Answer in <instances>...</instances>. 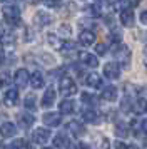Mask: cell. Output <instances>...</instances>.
Returning <instances> with one entry per match:
<instances>
[{
    "mask_svg": "<svg viewBox=\"0 0 147 149\" xmlns=\"http://www.w3.org/2000/svg\"><path fill=\"white\" fill-rule=\"evenodd\" d=\"M59 107H60V114H72V112H75V102L72 99H64L59 104Z\"/></svg>",
    "mask_w": 147,
    "mask_h": 149,
    "instance_id": "cell-21",
    "label": "cell"
},
{
    "mask_svg": "<svg viewBox=\"0 0 147 149\" xmlns=\"http://www.w3.org/2000/svg\"><path fill=\"white\" fill-rule=\"evenodd\" d=\"M55 97H57V94H55L53 87H49L45 91L44 97H42V106H44V107H52L53 102H55Z\"/></svg>",
    "mask_w": 147,
    "mask_h": 149,
    "instance_id": "cell-17",
    "label": "cell"
},
{
    "mask_svg": "<svg viewBox=\"0 0 147 149\" xmlns=\"http://www.w3.org/2000/svg\"><path fill=\"white\" fill-rule=\"evenodd\" d=\"M130 5H132L130 2H115V3H114V8H117L120 12H126V10H129Z\"/></svg>",
    "mask_w": 147,
    "mask_h": 149,
    "instance_id": "cell-30",
    "label": "cell"
},
{
    "mask_svg": "<svg viewBox=\"0 0 147 149\" xmlns=\"http://www.w3.org/2000/svg\"><path fill=\"white\" fill-rule=\"evenodd\" d=\"M80 61L84 62L85 65H89V67H97V65H99L97 55L90 54V52H80Z\"/></svg>",
    "mask_w": 147,
    "mask_h": 149,
    "instance_id": "cell-18",
    "label": "cell"
},
{
    "mask_svg": "<svg viewBox=\"0 0 147 149\" xmlns=\"http://www.w3.org/2000/svg\"><path fill=\"white\" fill-rule=\"evenodd\" d=\"M59 91L64 95H74L77 94V84L70 79V77H62L59 81Z\"/></svg>",
    "mask_w": 147,
    "mask_h": 149,
    "instance_id": "cell-3",
    "label": "cell"
},
{
    "mask_svg": "<svg viewBox=\"0 0 147 149\" xmlns=\"http://www.w3.org/2000/svg\"><path fill=\"white\" fill-rule=\"evenodd\" d=\"M44 84H45V81H44L42 72H40V70H35V72L30 75V86H32L33 89H42Z\"/></svg>",
    "mask_w": 147,
    "mask_h": 149,
    "instance_id": "cell-20",
    "label": "cell"
},
{
    "mask_svg": "<svg viewBox=\"0 0 147 149\" xmlns=\"http://www.w3.org/2000/svg\"><path fill=\"white\" fill-rule=\"evenodd\" d=\"M114 55L119 61L120 65L127 67L130 64V49L127 47V45H124V44H120V45H117V47L114 49Z\"/></svg>",
    "mask_w": 147,
    "mask_h": 149,
    "instance_id": "cell-2",
    "label": "cell"
},
{
    "mask_svg": "<svg viewBox=\"0 0 147 149\" xmlns=\"http://www.w3.org/2000/svg\"><path fill=\"white\" fill-rule=\"evenodd\" d=\"M8 84H10V75L7 72H0V89L8 86Z\"/></svg>",
    "mask_w": 147,
    "mask_h": 149,
    "instance_id": "cell-32",
    "label": "cell"
},
{
    "mask_svg": "<svg viewBox=\"0 0 147 149\" xmlns=\"http://www.w3.org/2000/svg\"><path fill=\"white\" fill-rule=\"evenodd\" d=\"M47 39H49V44L53 45L55 49H62V47H64V40H59V39H57V35L49 34V35H47Z\"/></svg>",
    "mask_w": 147,
    "mask_h": 149,
    "instance_id": "cell-29",
    "label": "cell"
},
{
    "mask_svg": "<svg viewBox=\"0 0 147 149\" xmlns=\"http://www.w3.org/2000/svg\"><path fill=\"white\" fill-rule=\"evenodd\" d=\"M67 131H69L70 134L77 136V137L85 134V127H84V124H80L79 121H70L67 124Z\"/></svg>",
    "mask_w": 147,
    "mask_h": 149,
    "instance_id": "cell-14",
    "label": "cell"
},
{
    "mask_svg": "<svg viewBox=\"0 0 147 149\" xmlns=\"http://www.w3.org/2000/svg\"><path fill=\"white\" fill-rule=\"evenodd\" d=\"M117 94H119V92H117V87H115V86H107V87H104L102 97L109 102H114V101H117Z\"/></svg>",
    "mask_w": 147,
    "mask_h": 149,
    "instance_id": "cell-22",
    "label": "cell"
},
{
    "mask_svg": "<svg viewBox=\"0 0 147 149\" xmlns=\"http://www.w3.org/2000/svg\"><path fill=\"white\" fill-rule=\"evenodd\" d=\"M104 75L110 81H115L120 77V65L115 64V62H107L104 65Z\"/></svg>",
    "mask_w": 147,
    "mask_h": 149,
    "instance_id": "cell-5",
    "label": "cell"
},
{
    "mask_svg": "<svg viewBox=\"0 0 147 149\" xmlns=\"http://www.w3.org/2000/svg\"><path fill=\"white\" fill-rule=\"evenodd\" d=\"M44 149H52V148H44Z\"/></svg>",
    "mask_w": 147,
    "mask_h": 149,
    "instance_id": "cell-46",
    "label": "cell"
},
{
    "mask_svg": "<svg viewBox=\"0 0 147 149\" xmlns=\"http://www.w3.org/2000/svg\"><path fill=\"white\" fill-rule=\"evenodd\" d=\"M144 39H146V42H147V32H146V34H144Z\"/></svg>",
    "mask_w": 147,
    "mask_h": 149,
    "instance_id": "cell-44",
    "label": "cell"
},
{
    "mask_svg": "<svg viewBox=\"0 0 147 149\" xmlns=\"http://www.w3.org/2000/svg\"><path fill=\"white\" fill-rule=\"evenodd\" d=\"M2 61H3V55L0 54V64H2Z\"/></svg>",
    "mask_w": 147,
    "mask_h": 149,
    "instance_id": "cell-43",
    "label": "cell"
},
{
    "mask_svg": "<svg viewBox=\"0 0 147 149\" xmlns=\"http://www.w3.org/2000/svg\"><path fill=\"white\" fill-rule=\"evenodd\" d=\"M19 102V91L17 89H8L5 94H3V104L7 107H12Z\"/></svg>",
    "mask_w": 147,
    "mask_h": 149,
    "instance_id": "cell-9",
    "label": "cell"
},
{
    "mask_svg": "<svg viewBox=\"0 0 147 149\" xmlns=\"http://www.w3.org/2000/svg\"><path fill=\"white\" fill-rule=\"evenodd\" d=\"M95 54L97 55H105L107 54V44H104V42L95 44Z\"/></svg>",
    "mask_w": 147,
    "mask_h": 149,
    "instance_id": "cell-31",
    "label": "cell"
},
{
    "mask_svg": "<svg viewBox=\"0 0 147 149\" xmlns=\"http://www.w3.org/2000/svg\"><path fill=\"white\" fill-rule=\"evenodd\" d=\"M69 146H70V141H69L67 134L60 132V134H57L55 137H53V148H57V149H67Z\"/></svg>",
    "mask_w": 147,
    "mask_h": 149,
    "instance_id": "cell-16",
    "label": "cell"
},
{
    "mask_svg": "<svg viewBox=\"0 0 147 149\" xmlns=\"http://www.w3.org/2000/svg\"><path fill=\"white\" fill-rule=\"evenodd\" d=\"M114 148L115 149H129V146H127L126 142H122V141H115L114 142Z\"/></svg>",
    "mask_w": 147,
    "mask_h": 149,
    "instance_id": "cell-36",
    "label": "cell"
},
{
    "mask_svg": "<svg viewBox=\"0 0 147 149\" xmlns=\"http://www.w3.org/2000/svg\"><path fill=\"white\" fill-rule=\"evenodd\" d=\"M80 101L84 102V104H87V106H90V109H94V106H97V97L94 94H89V92H82L80 94Z\"/></svg>",
    "mask_w": 147,
    "mask_h": 149,
    "instance_id": "cell-23",
    "label": "cell"
},
{
    "mask_svg": "<svg viewBox=\"0 0 147 149\" xmlns=\"http://www.w3.org/2000/svg\"><path fill=\"white\" fill-rule=\"evenodd\" d=\"M42 59H44L45 62H49V64H53V57H49V55L42 54Z\"/></svg>",
    "mask_w": 147,
    "mask_h": 149,
    "instance_id": "cell-38",
    "label": "cell"
},
{
    "mask_svg": "<svg viewBox=\"0 0 147 149\" xmlns=\"http://www.w3.org/2000/svg\"><path fill=\"white\" fill-rule=\"evenodd\" d=\"M134 22H135V15H134L132 10L120 12V24L124 27H134Z\"/></svg>",
    "mask_w": 147,
    "mask_h": 149,
    "instance_id": "cell-19",
    "label": "cell"
},
{
    "mask_svg": "<svg viewBox=\"0 0 147 149\" xmlns=\"http://www.w3.org/2000/svg\"><path fill=\"white\" fill-rule=\"evenodd\" d=\"M24 40H25V42H32V40H33V32H32V30H30L28 27L25 29V35H24Z\"/></svg>",
    "mask_w": 147,
    "mask_h": 149,
    "instance_id": "cell-35",
    "label": "cell"
},
{
    "mask_svg": "<svg viewBox=\"0 0 147 149\" xmlns=\"http://www.w3.org/2000/svg\"><path fill=\"white\" fill-rule=\"evenodd\" d=\"M33 22L39 25V27H47V25H50L53 22V17L50 14H47V12H37L35 14V17H33Z\"/></svg>",
    "mask_w": 147,
    "mask_h": 149,
    "instance_id": "cell-8",
    "label": "cell"
},
{
    "mask_svg": "<svg viewBox=\"0 0 147 149\" xmlns=\"http://www.w3.org/2000/svg\"><path fill=\"white\" fill-rule=\"evenodd\" d=\"M0 44L3 45V47H10V45H13L15 44V35H12V34H2L0 35Z\"/></svg>",
    "mask_w": 147,
    "mask_h": 149,
    "instance_id": "cell-26",
    "label": "cell"
},
{
    "mask_svg": "<svg viewBox=\"0 0 147 149\" xmlns=\"http://www.w3.org/2000/svg\"><path fill=\"white\" fill-rule=\"evenodd\" d=\"M134 112L135 114H144V112H147V99L146 97H140V99L135 101V104H134Z\"/></svg>",
    "mask_w": 147,
    "mask_h": 149,
    "instance_id": "cell-24",
    "label": "cell"
},
{
    "mask_svg": "<svg viewBox=\"0 0 147 149\" xmlns=\"http://www.w3.org/2000/svg\"><path fill=\"white\" fill-rule=\"evenodd\" d=\"M17 134V126L13 122H3L0 126V136L2 137H13Z\"/></svg>",
    "mask_w": 147,
    "mask_h": 149,
    "instance_id": "cell-12",
    "label": "cell"
},
{
    "mask_svg": "<svg viewBox=\"0 0 147 149\" xmlns=\"http://www.w3.org/2000/svg\"><path fill=\"white\" fill-rule=\"evenodd\" d=\"M82 119L85 122H90V124H100V114L95 111V109H85L82 112Z\"/></svg>",
    "mask_w": 147,
    "mask_h": 149,
    "instance_id": "cell-10",
    "label": "cell"
},
{
    "mask_svg": "<svg viewBox=\"0 0 147 149\" xmlns=\"http://www.w3.org/2000/svg\"><path fill=\"white\" fill-rule=\"evenodd\" d=\"M42 121L49 127H57L62 122V116H60V112H52L50 111V112H45V114L42 116Z\"/></svg>",
    "mask_w": 147,
    "mask_h": 149,
    "instance_id": "cell-6",
    "label": "cell"
},
{
    "mask_svg": "<svg viewBox=\"0 0 147 149\" xmlns=\"http://www.w3.org/2000/svg\"><path fill=\"white\" fill-rule=\"evenodd\" d=\"M140 22H142L144 25H147V10H144V12L140 14Z\"/></svg>",
    "mask_w": 147,
    "mask_h": 149,
    "instance_id": "cell-37",
    "label": "cell"
},
{
    "mask_svg": "<svg viewBox=\"0 0 147 149\" xmlns=\"http://www.w3.org/2000/svg\"><path fill=\"white\" fill-rule=\"evenodd\" d=\"M110 39H112L114 42H119L120 39H122V34H120V30H117L115 27L110 29Z\"/></svg>",
    "mask_w": 147,
    "mask_h": 149,
    "instance_id": "cell-33",
    "label": "cell"
},
{
    "mask_svg": "<svg viewBox=\"0 0 147 149\" xmlns=\"http://www.w3.org/2000/svg\"><path fill=\"white\" fill-rule=\"evenodd\" d=\"M144 54H146V57H147V47H146V50H144Z\"/></svg>",
    "mask_w": 147,
    "mask_h": 149,
    "instance_id": "cell-45",
    "label": "cell"
},
{
    "mask_svg": "<svg viewBox=\"0 0 147 149\" xmlns=\"http://www.w3.org/2000/svg\"><path fill=\"white\" fill-rule=\"evenodd\" d=\"M13 82L20 89L27 87V84H30V74L27 72V69H17L13 74Z\"/></svg>",
    "mask_w": 147,
    "mask_h": 149,
    "instance_id": "cell-4",
    "label": "cell"
},
{
    "mask_svg": "<svg viewBox=\"0 0 147 149\" xmlns=\"http://www.w3.org/2000/svg\"><path fill=\"white\" fill-rule=\"evenodd\" d=\"M24 106H25L28 111H35L37 109V97H35V94H28L24 99Z\"/></svg>",
    "mask_w": 147,
    "mask_h": 149,
    "instance_id": "cell-25",
    "label": "cell"
},
{
    "mask_svg": "<svg viewBox=\"0 0 147 149\" xmlns=\"http://www.w3.org/2000/svg\"><path fill=\"white\" fill-rule=\"evenodd\" d=\"M94 40H95V34H94L92 30H82L79 34V42L82 45H85V47L92 45Z\"/></svg>",
    "mask_w": 147,
    "mask_h": 149,
    "instance_id": "cell-15",
    "label": "cell"
},
{
    "mask_svg": "<svg viewBox=\"0 0 147 149\" xmlns=\"http://www.w3.org/2000/svg\"><path fill=\"white\" fill-rule=\"evenodd\" d=\"M2 14H3L8 25H20L22 24V20H20V8L15 3H5L2 7Z\"/></svg>",
    "mask_w": 147,
    "mask_h": 149,
    "instance_id": "cell-1",
    "label": "cell"
},
{
    "mask_svg": "<svg viewBox=\"0 0 147 149\" xmlns=\"http://www.w3.org/2000/svg\"><path fill=\"white\" fill-rule=\"evenodd\" d=\"M8 149H22V148H19L17 144H12V146H8Z\"/></svg>",
    "mask_w": 147,
    "mask_h": 149,
    "instance_id": "cell-41",
    "label": "cell"
},
{
    "mask_svg": "<svg viewBox=\"0 0 147 149\" xmlns=\"http://www.w3.org/2000/svg\"><path fill=\"white\" fill-rule=\"evenodd\" d=\"M33 122H35V117H33L30 112H20L19 114V124L22 129H28L33 126Z\"/></svg>",
    "mask_w": 147,
    "mask_h": 149,
    "instance_id": "cell-13",
    "label": "cell"
},
{
    "mask_svg": "<svg viewBox=\"0 0 147 149\" xmlns=\"http://www.w3.org/2000/svg\"><path fill=\"white\" fill-rule=\"evenodd\" d=\"M129 149H139L137 146H129Z\"/></svg>",
    "mask_w": 147,
    "mask_h": 149,
    "instance_id": "cell-42",
    "label": "cell"
},
{
    "mask_svg": "<svg viewBox=\"0 0 147 149\" xmlns=\"http://www.w3.org/2000/svg\"><path fill=\"white\" fill-rule=\"evenodd\" d=\"M59 32H60V35H64V37H69L72 30H70V25L64 24V25H60V30H59Z\"/></svg>",
    "mask_w": 147,
    "mask_h": 149,
    "instance_id": "cell-34",
    "label": "cell"
},
{
    "mask_svg": "<svg viewBox=\"0 0 147 149\" xmlns=\"http://www.w3.org/2000/svg\"><path fill=\"white\" fill-rule=\"evenodd\" d=\"M32 139L37 142V144H45V142L50 139V131L45 129V127H37L32 132Z\"/></svg>",
    "mask_w": 147,
    "mask_h": 149,
    "instance_id": "cell-7",
    "label": "cell"
},
{
    "mask_svg": "<svg viewBox=\"0 0 147 149\" xmlns=\"http://www.w3.org/2000/svg\"><path fill=\"white\" fill-rule=\"evenodd\" d=\"M140 127H142V131H144V132L147 134V119H146V121H142V124H140Z\"/></svg>",
    "mask_w": 147,
    "mask_h": 149,
    "instance_id": "cell-40",
    "label": "cell"
},
{
    "mask_svg": "<svg viewBox=\"0 0 147 149\" xmlns=\"http://www.w3.org/2000/svg\"><path fill=\"white\" fill-rule=\"evenodd\" d=\"M87 12H89V15H92V17H99V15H102L100 3H92V5H89V7H87Z\"/></svg>",
    "mask_w": 147,
    "mask_h": 149,
    "instance_id": "cell-28",
    "label": "cell"
},
{
    "mask_svg": "<svg viewBox=\"0 0 147 149\" xmlns=\"http://www.w3.org/2000/svg\"><path fill=\"white\" fill-rule=\"evenodd\" d=\"M74 149H89L87 148V144H82V142H79V144H75V148Z\"/></svg>",
    "mask_w": 147,
    "mask_h": 149,
    "instance_id": "cell-39",
    "label": "cell"
},
{
    "mask_svg": "<svg viewBox=\"0 0 147 149\" xmlns=\"http://www.w3.org/2000/svg\"><path fill=\"white\" fill-rule=\"evenodd\" d=\"M89 86V87H92V89H100L102 87V77H100L97 72H90V74H87V77H85V81H84Z\"/></svg>",
    "mask_w": 147,
    "mask_h": 149,
    "instance_id": "cell-11",
    "label": "cell"
},
{
    "mask_svg": "<svg viewBox=\"0 0 147 149\" xmlns=\"http://www.w3.org/2000/svg\"><path fill=\"white\" fill-rule=\"evenodd\" d=\"M0 117H2V114H0Z\"/></svg>",
    "mask_w": 147,
    "mask_h": 149,
    "instance_id": "cell-47",
    "label": "cell"
},
{
    "mask_svg": "<svg viewBox=\"0 0 147 149\" xmlns=\"http://www.w3.org/2000/svg\"><path fill=\"white\" fill-rule=\"evenodd\" d=\"M115 134L119 137H126V136H129V127L124 122H119V124H115Z\"/></svg>",
    "mask_w": 147,
    "mask_h": 149,
    "instance_id": "cell-27",
    "label": "cell"
}]
</instances>
